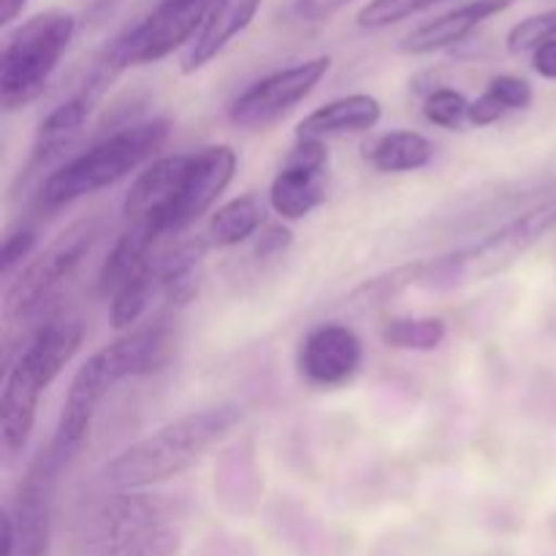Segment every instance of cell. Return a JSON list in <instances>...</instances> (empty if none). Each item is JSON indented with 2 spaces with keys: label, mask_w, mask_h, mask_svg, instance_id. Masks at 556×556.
Instances as JSON below:
<instances>
[{
  "label": "cell",
  "mask_w": 556,
  "mask_h": 556,
  "mask_svg": "<svg viewBox=\"0 0 556 556\" xmlns=\"http://www.w3.org/2000/svg\"><path fill=\"white\" fill-rule=\"evenodd\" d=\"M242 421V407L233 402L193 410L128 445L106 465V481L117 489L139 492L155 483L172 481L201 462L206 451L226 440Z\"/></svg>",
  "instance_id": "obj_2"
},
{
  "label": "cell",
  "mask_w": 556,
  "mask_h": 556,
  "mask_svg": "<svg viewBox=\"0 0 556 556\" xmlns=\"http://www.w3.org/2000/svg\"><path fill=\"white\" fill-rule=\"evenodd\" d=\"M101 231V217H81L58 233L25 269H20L3 293V324H25L41 313L43 304L58 296L60 288L76 275L81 261L92 253Z\"/></svg>",
  "instance_id": "obj_8"
},
{
  "label": "cell",
  "mask_w": 556,
  "mask_h": 556,
  "mask_svg": "<svg viewBox=\"0 0 556 556\" xmlns=\"http://www.w3.org/2000/svg\"><path fill=\"white\" fill-rule=\"evenodd\" d=\"M380 114H383V106L378 98L367 96V92L334 98L299 123L296 139L326 141L329 136L358 134V130L375 128L380 123Z\"/></svg>",
  "instance_id": "obj_18"
},
{
  "label": "cell",
  "mask_w": 556,
  "mask_h": 556,
  "mask_svg": "<svg viewBox=\"0 0 556 556\" xmlns=\"http://www.w3.org/2000/svg\"><path fill=\"white\" fill-rule=\"evenodd\" d=\"M65 459L68 454L52 440L47 448L38 451L36 459L22 476L14 505L9 508L16 532V556H49L54 489H58Z\"/></svg>",
  "instance_id": "obj_10"
},
{
  "label": "cell",
  "mask_w": 556,
  "mask_h": 556,
  "mask_svg": "<svg viewBox=\"0 0 556 556\" xmlns=\"http://www.w3.org/2000/svg\"><path fill=\"white\" fill-rule=\"evenodd\" d=\"M185 505L166 494L119 492L85 519L79 556H177Z\"/></svg>",
  "instance_id": "obj_3"
},
{
  "label": "cell",
  "mask_w": 556,
  "mask_h": 556,
  "mask_svg": "<svg viewBox=\"0 0 556 556\" xmlns=\"http://www.w3.org/2000/svg\"><path fill=\"white\" fill-rule=\"evenodd\" d=\"M432 141L424 134H416V130H391V134L380 136L367 152L372 168L383 174L418 172V168L432 161Z\"/></svg>",
  "instance_id": "obj_22"
},
{
  "label": "cell",
  "mask_w": 556,
  "mask_h": 556,
  "mask_svg": "<svg viewBox=\"0 0 556 556\" xmlns=\"http://www.w3.org/2000/svg\"><path fill=\"white\" fill-rule=\"evenodd\" d=\"M554 228L556 195L527 210L525 215L514 217V220L505 223L503 228L492 231L481 242L424 264L418 286L429 288V291H454V288H465L472 286V282L489 280L494 275H503Z\"/></svg>",
  "instance_id": "obj_6"
},
{
  "label": "cell",
  "mask_w": 556,
  "mask_h": 556,
  "mask_svg": "<svg viewBox=\"0 0 556 556\" xmlns=\"http://www.w3.org/2000/svg\"><path fill=\"white\" fill-rule=\"evenodd\" d=\"M172 329L166 324H150L144 329L128 331L112 345L92 353L71 380L54 443L68 456L74 454L90 434L92 418H96L98 407L106 400L109 391L123 380L144 378V375L163 369L172 358Z\"/></svg>",
  "instance_id": "obj_1"
},
{
  "label": "cell",
  "mask_w": 556,
  "mask_h": 556,
  "mask_svg": "<svg viewBox=\"0 0 556 556\" xmlns=\"http://www.w3.org/2000/svg\"><path fill=\"white\" fill-rule=\"evenodd\" d=\"M364 345L353 329L342 324H324L309 331L299 348V369L307 383L334 389L358 372Z\"/></svg>",
  "instance_id": "obj_14"
},
{
  "label": "cell",
  "mask_w": 556,
  "mask_h": 556,
  "mask_svg": "<svg viewBox=\"0 0 556 556\" xmlns=\"http://www.w3.org/2000/svg\"><path fill=\"white\" fill-rule=\"evenodd\" d=\"M85 329L79 320H54L41 326L9 367L0 391V443L5 456L25 451L36 427L38 402L65 364L79 353Z\"/></svg>",
  "instance_id": "obj_4"
},
{
  "label": "cell",
  "mask_w": 556,
  "mask_h": 556,
  "mask_svg": "<svg viewBox=\"0 0 556 556\" xmlns=\"http://www.w3.org/2000/svg\"><path fill=\"white\" fill-rule=\"evenodd\" d=\"M329 68L331 58H313L264 76L255 85H250L242 96L233 98V103L228 106V119L237 128L248 130H258L277 123L320 85Z\"/></svg>",
  "instance_id": "obj_11"
},
{
  "label": "cell",
  "mask_w": 556,
  "mask_h": 556,
  "mask_svg": "<svg viewBox=\"0 0 556 556\" xmlns=\"http://www.w3.org/2000/svg\"><path fill=\"white\" fill-rule=\"evenodd\" d=\"M157 288V261H147L139 271L128 277L117 291L112 293V309H109V320L117 331L130 329L136 320L144 315L150 296Z\"/></svg>",
  "instance_id": "obj_24"
},
{
  "label": "cell",
  "mask_w": 556,
  "mask_h": 556,
  "mask_svg": "<svg viewBox=\"0 0 556 556\" xmlns=\"http://www.w3.org/2000/svg\"><path fill=\"white\" fill-rule=\"evenodd\" d=\"M215 0H163L147 20L130 27L109 47L119 68L157 63L174 49L185 47L204 25Z\"/></svg>",
  "instance_id": "obj_9"
},
{
  "label": "cell",
  "mask_w": 556,
  "mask_h": 556,
  "mask_svg": "<svg viewBox=\"0 0 556 556\" xmlns=\"http://www.w3.org/2000/svg\"><path fill=\"white\" fill-rule=\"evenodd\" d=\"M74 33V16L65 11H43L5 38L0 54V103L5 112H16L41 96Z\"/></svg>",
  "instance_id": "obj_7"
},
{
  "label": "cell",
  "mask_w": 556,
  "mask_h": 556,
  "mask_svg": "<svg viewBox=\"0 0 556 556\" xmlns=\"http://www.w3.org/2000/svg\"><path fill=\"white\" fill-rule=\"evenodd\" d=\"M556 38V9L543 11V14L527 16L519 25H514V30L508 33V47L510 54L521 52H535L538 47H543L546 41H554Z\"/></svg>",
  "instance_id": "obj_27"
},
{
  "label": "cell",
  "mask_w": 556,
  "mask_h": 556,
  "mask_svg": "<svg viewBox=\"0 0 556 556\" xmlns=\"http://www.w3.org/2000/svg\"><path fill=\"white\" fill-rule=\"evenodd\" d=\"M486 90L492 92V96L497 98V101L503 103L508 112H516V109H530L532 98H535L530 81L521 79V76H510V74L494 76V79L489 81Z\"/></svg>",
  "instance_id": "obj_29"
},
{
  "label": "cell",
  "mask_w": 556,
  "mask_h": 556,
  "mask_svg": "<svg viewBox=\"0 0 556 556\" xmlns=\"http://www.w3.org/2000/svg\"><path fill=\"white\" fill-rule=\"evenodd\" d=\"M293 242V233L286 226H269L261 233L258 244H255V255L258 258H271V255H280L288 244Z\"/></svg>",
  "instance_id": "obj_33"
},
{
  "label": "cell",
  "mask_w": 556,
  "mask_h": 556,
  "mask_svg": "<svg viewBox=\"0 0 556 556\" xmlns=\"http://www.w3.org/2000/svg\"><path fill=\"white\" fill-rule=\"evenodd\" d=\"M125 0H87V16H90V22H101L106 20L112 11H117L119 5H123Z\"/></svg>",
  "instance_id": "obj_35"
},
{
  "label": "cell",
  "mask_w": 556,
  "mask_h": 556,
  "mask_svg": "<svg viewBox=\"0 0 556 556\" xmlns=\"http://www.w3.org/2000/svg\"><path fill=\"white\" fill-rule=\"evenodd\" d=\"M92 109L96 106L85 96H79V92L60 103V106H54L41 123V128H38L30 163H27V174H36L38 168L49 166L54 157L63 155L74 144V139L79 136L81 125L87 123Z\"/></svg>",
  "instance_id": "obj_20"
},
{
  "label": "cell",
  "mask_w": 556,
  "mask_h": 556,
  "mask_svg": "<svg viewBox=\"0 0 556 556\" xmlns=\"http://www.w3.org/2000/svg\"><path fill=\"white\" fill-rule=\"evenodd\" d=\"M438 3H445V0H372V3L358 11L356 22L367 30H380V27L396 25V22L407 20L418 11L432 9Z\"/></svg>",
  "instance_id": "obj_26"
},
{
  "label": "cell",
  "mask_w": 556,
  "mask_h": 556,
  "mask_svg": "<svg viewBox=\"0 0 556 556\" xmlns=\"http://www.w3.org/2000/svg\"><path fill=\"white\" fill-rule=\"evenodd\" d=\"M190 155H166L152 161L130 185L123 201L125 220H155L166 233V215L179 193Z\"/></svg>",
  "instance_id": "obj_15"
},
{
  "label": "cell",
  "mask_w": 556,
  "mask_h": 556,
  "mask_svg": "<svg viewBox=\"0 0 556 556\" xmlns=\"http://www.w3.org/2000/svg\"><path fill=\"white\" fill-rule=\"evenodd\" d=\"M508 112V109L503 106V103L497 101V98L492 96V92H483L481 98H476V101L470 103V112H467V119H470L472 125H478V128H486V125L497 123L503 114Z\"/></svg>",
  "instance_id": "obj_31"
},
{
  "label": "cell",
  "mask_w": 556,
  "mask_h": 556,
  "mask_svg": "<svg viewBox=\"0 0 556 556\" xmlns=\"http://www.w3.org/2000/svg\"><path fill=\"white\" fill-rule=\"evenodd\" d=\"M348 3H353V0H296L293 11L304 22H324L340 9H345Z\"/></svg>",
  "instance_id": "obj_32"
},
{
  "label": "cell",
  "mask_w": 556,
  "mask_h": 556,
  "mask_svg": "<svg viewBox=\"0 0 556 556\" xmlns=\"http://www.w3.org/2000/svg\"><path fill=\"white\" fill-rule=\"evenodd\" d=\"M27 5V0H0V25L9 27L16 16L22 14V9Z\"/></svg>",
  "instance_id": "obj_36"
},
{
  "label": "cell",
  "mask_w": 556,
  "mask_h": 556,
  "mask_svg": "<svg viewBox=\"0 0 556 556\" xmlns=\"http://www.w3.org/2000/svg\"><path fill=\"white\" fill-rule=\"evenodd\" d=\"M326 166L329 150L318 139H296L291 157L269 190L271 210L282 220H302L326 201Z\"/></svg>",
  "instance_id": "obj_13"
},
{
  "label": "cell",
  "mask_w": 556,
  "mask_h": 556,
  "mask_svg": "<svg viewBox=\"0 0 556 556\" xmlns=\"http://www.w3.org/2000/svg\"><path fill=\"white\" fill-rule=\"evenodd\" d=\"M448 326L443 318H389L380 326V340L396 351H434L443 345Z\"/></svg>",
  "instance_id": "obj_25"
},
{
  "label": "cell",
  "mask_w": 556,
  "mask_h": 556,
  "mask_svg": "<svg viewBox=\"0 0 556 556\" xmlns=\"http://www.w3.org/2000/svg\"><path fill=\"white\" fill-rule=\"evenodd\" d=\"M206 248H212L206 239H193V242H185L182 248H177L163 261H157V288L168 299V304L185 307V304L199 296Z\"/></svg>",
  "instance_id": "obj_21"
},
{
  "label": "cell",
  "mask_w": 556,
  "mask_h": 556,
  "mask_svg": "<svg viewBox=\"0 0 556 556\" xmlns=\"http://www.w3.org/2000/svg\"><path fill=\"white\" fill-rule=\"evenodd\" d=\"M33 244H36V231H30V228H20V231L9 233L3 242V250H0V275H14L16 266H22V261L30 255Z\"/></svg>",
  "instance_id": "obj_30"
},
{
  "label": "cell",
  "mask_w": 556,
  "mask_h": 556,
  "mask_svg": "<svg viewBox=\"0 0 556 556\" xmlns=\"http://www.w3.org/2000/svg\"><path fill=\"white\" fill-rule=\"evenodd\" d=\"M532 68H535L543 79H556V38L532 52Z\"/></svg>",
  "instance_id": "obj_34"
},
{
  "label": "cell",
  "mask_w": 556,
  "mask_h": 556,
  "mask_svg": "<svg viewBox=\"0 0 556 556\" xmlns=\"http://www.w3.org/2000/svg\"><path fill=\"white\" fill-rule=\"evenodd\" d=\"M168 134H172L168 119L157 117L106 136L54 174H49L38 201L43 210H60L85 195L112 188L119 179L130 177L139 166H144L152 155H157L168 141Z\"/></svg>",
  "instance_id": "obj_5"
},
{
  "label": "cell",
  "mask_w": 556,
  "mask_h": 556,
  "mask_svg": "<svg viewBox=\"0 0 556 556\" xmlns=\"http://www.w3.org/2000/svg\"><path fill=\"white\" fill-rule=\"evenodd\" d=\"M514 3L516 0H472V3L445 11V14L434 16V20L424 22L421 27L407 33L400 41V49L405 54H429L440 52L445 47H454L462 38L470 36L481 22H486L489 16L503 14Z\"/></svg>",
  "instance_id": "obj_17"
},
{
  "label": "cell",
  "mask_w": 556,
  "mask_h": 556,
  "mask_svg": "<svg viewBox=\"0 0 556 556\" xmlns=\"http://www.w3.org/2000/svg\"><path fill=\"white\" fill-rule=\"evenodd\" d=\"M157 237H163L161 223L155 220H130L119 239L114 242L112 253L103 261L101 271H98V293L109 296L117 291L134 271H139L147 261L152 258V248H155Z\"/></svg>",
  "instance_id": "obj_19"
},
{
  "label": "cell",
  "mask_w": 556,
  "mask_h": 556,
  "mask_svg": "<svg viewBox=\"0 0 556 556\" xmlns=\"http://www.w3.org/2000/svg\"><path fill=\"white\" fill-rule=\"evenodd\" d=\"M467 112H470V101L459 90H451V87H440V90L429 92V98L424 101V117L432 125H440V128H459Z\"/></svg>",
  "instance_id": "obj_28"
},
{
  "label": "cell",
  "mask_w": 556,
  "mask_h": 556,
  "mask_svg": "<svg viewBox=\"0 0 556 556\" xmlns=\"http://www.w3.org/2000/svg\"><path fill=\"white\" fill-rule=\"evenodd\" d=\"M233 172H237V152L226 144L204 147L201 152L190 155L188 172H185L177 199L166 215V233H182L201 215H206L223 195V190L231 185Z\"/></svg>",
  "instance_id": "obj_12"
},
{
  "label": "cell",
  "mask_w": 556,
  "mask_h": 556,
  "mask_svg": "<svg viewBox=\"0 0 556 556\" xmlns=\"http://www.w3.org/2000/svg\"><path fill=\"white\" fill-rule=\"evenodd\" d=\"M264 0H215L204 25L182 54V74H195L210 65L239 33L250 27Z\"/></svg>",
  "instance_id": "obj_16"
},
{
  "label": "cell",
  "mask_w": 556,
  "mask_h": 556,
  "mask_svg": "<svg viewBox=\"0 0 556 556\" xmlns=\"http://www.w3.org/2000/svg\"><path fill=\"white\" fill-rule=\"evenodd\" d=\"M266 220L264 201L255 193L239 195V199L228 201L220 210L212 215L210 228H206V242L212 248H233V244L244 242L253 237Z\"/></svg>",
  "instance_id": "obj_23"
}]
</instances>
